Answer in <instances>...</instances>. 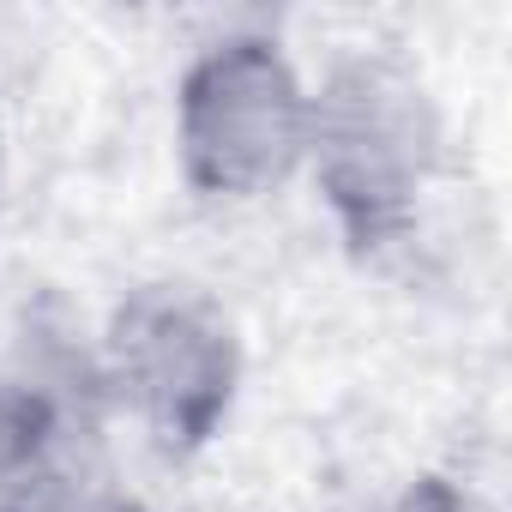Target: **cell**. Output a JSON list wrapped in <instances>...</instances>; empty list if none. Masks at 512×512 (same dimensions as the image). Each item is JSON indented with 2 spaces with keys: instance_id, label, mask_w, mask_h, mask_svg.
Masks as SVG:
<instances>
[{
  "instance_id": "6da1fadb",
  "label": "cell",
  "mask_w": 512,
  "mask_h": 512,
  "mask_svg": "<svg viewBox=\"0 0 512 512\" xmlns=\"http://www.w3.org/2000/svg\"><path fill=\"white\" fill-rule=\"evenodd\" d=\"M446 169V115L428 79L386 55L356 49L308 85V163L326 211L356 247L404 241Z\"/></svg>"
},
{
  "instance_id": "7a4b0ae2",
  "label": "cell",
  "mask_w": 512,
  "mask_h": 512,
  "mask_svg": "<svg viewBox=\"0 0 512 512\" xmlns=\"http://www.w3.org/2000/svg\"><path fill=\"white\" fill-rule=\"evenodd\" d=\"M175 163L199 199L253 205L308 163V79L278 37L229 31L175 85Z\"/></svg>"
},
{
  "instance_id": "3957f363",
  "label": "cell",
  "mask_w": 512,
  "mask_h": 512,
  "mask_svg": "<svg viewBox=\"0 0 512 512\" xmlns=\"http://www.w3.org/2000/svg\"><path fill=\"white\" fill-rule=\"evenodd\" d=\"M103 398L121 404L163 452L205 446L241 392V332L199 284L133 290L97 338Z\"/></svg>"
},
{
  "instance_id": "277c9868",
  "label": "cell",
  "mask_w": 512,
  "mask_h": 512,
  "mask_svg": "<svg viewBox=\"0 0 512 512\" xmlns=\"http://www.w3.org/2000/svg\"><path fill=\"white\" fill-rule=\"evenodd\" d=\"M0 193H7V175H0Z\"/></svg>"
}]
</instances>
